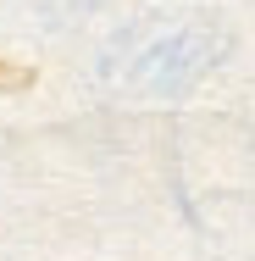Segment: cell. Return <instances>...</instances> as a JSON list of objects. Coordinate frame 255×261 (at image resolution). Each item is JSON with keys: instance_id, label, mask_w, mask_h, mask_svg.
Wrapping results in <instances>:
<instances>
[{"instance_id": "cell-1", "label": "cell", "mask_w": 255, "mask_h": 261, "mask_svg": "<svg viewBox=\"0 0 255 261\" xmlns=\"http://www.w3.org/2000/svg\"><path fill=\"white\" fill-rule=\"evenodd\" d=\"M0 84H6V89H22V84H34V72H22V67H6V61H0Z\"/></svg>"}]
</instances>
